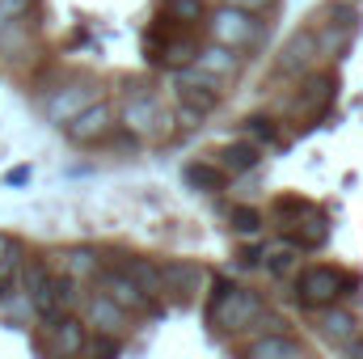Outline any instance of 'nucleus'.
Here are the masks:
<instances>
[{"label": "nucleus", "instance_id": "1", "mask_svg": "<svg viewBox=\"0 0 363 359\" xmlns=\"http://www.w3.org/2000/svg\"><path fill=\"white\" fill-rule=\"evenodd\" d=\"M207 317L216 330H245L262 317V300L250 287H233V283H216V296L207 304Z\"/></svg>", "mask_w": 363, "mask_h": 359}, {"label": "nucleus", "instance_id": "2", "mask_svg": "<svg viewBox=\"0 0 363 359\" xmlns=\"http://www.w3.org/2000/svg\"><path fill=\"white\" fill-rule=\"evenodd\" d=\"M342 287H351V279L334 267H304L296 275V296H300V304H308V309L334 304V300L342 296Z\"/></svg>", "mask_w": 363, "mask_h": 359}, {"label": "nucleus", "instance_id": "3", "mask_svg": "<svg viewBox=\"0 0 363 359\" xmlns=\"http://www.w3.org/2000/svg\"><path fill=\"white\" fill-rule=\"evenodd\" d=\"M258 13H245V9H233V4H220L216 13H211V21H207V34L216 38V43H228V47H250V43H258V21H254Z\"/></svg>", "mask_w": 363, "mask_h": 359}, {"label": "nucleus", "instance_id": "4", "mask_svg": "<svg viewBox=\"0 0 363 359\" xmlns=\"http://www.w3.org/2000/svg\"><path fill=\"white\" fill-rule=\"evenodd\" d=\"M123 127L131 136H157V131H169V114H161L152 93L131 89L127 101H123Z\"/></svg>", "mask_w": 363, "mask_h": 359}, {"label": "nucleus", "instance_id": "5", "mask_svg": "<svg viewBox=\"0 0 363 359\" xmlns=\"http://www.w3.org/2000/svg\"><path fill=\"white\" fill-rule=\"evenodd\" d=\"M174 85H178V97L186 106H194V110H216V101H220V77H211V72H203L199 64H186L178 68V77H174Z\"/></svg>", "mask_w": 363, "mask_h": 359}, {"label": "nucleus", "instance_id": "6", "mask_svg": "<svg viewBox=\"0 0 363 359\" xmlns=\"http://www.w3.org/2000/svg\"><path fill=\"white\" fill-rule=\"evenodd\" d=\"M110 123H114V110H110L106 101H89L85 110H77V114L64 123V131H68L72 144H97V140L110 136Z\"/></svg>", "mask_w": 363, "mask_h": 359}, {"label": "nucleus", "instance_id": "7", "mask_svg": "<svg viewBox=\"0 0 363 359\" xmlns=\"http://www.w3.org/2000/svg\"><path fill=\"white\" fill-rule=\"evenodd\" d=\"M101 292H106L114 304H123L127 313H152V309H157V304H152L157 296H148L127 270H101Z\"/></svg>", "mask_w": 363, "mask_h": 359}, {"label": "nucleus", "instance_id": "8", "mask_svg": "<svg viewBox=\"0 0 363 359\" xmlns=\"http://www.w3.org/2000/svg\"><path fill=\"white\" fill-rule=\"evenodd\" d=\"M47 321V334H43V347L55 351V355H77L85 351V321L68 317V313H55V317H43Z\"/></svg>", "mask_w": 363, "mask_h": 359}, {"label": "nucleus", "instance_id": "9", "mask_svg": "<svg viewBox=\"0 0 363 359\" xmlns=\"http://www.w3.org/2000/svg\"><path fill=\"white\" fill-rule=\"evenodd\" d=\"M89 101H93V85H89V81H72V85H60V89L43 101V114H47L51 123H60V127H64V123H68L77 110H85Z\"/></svg>", "mask_w": 363, "mask_h": 359}, {"label": "nucleus", "instance_id": "10", "mask_svg": "<svg viewBox=\"0 0 363 359\" xmlns=\"http://www.w3.org/2000/svg\"><path fill=\"white\" fill-rule=\"evenodd\" d=\"M321 60V51H317V34H291L287 43H283V55H279V68L287 72V77H304V72H313V64Z\"/></svg>", "mask_w": 363, "mask_h": 359}, {"label": "nucleus", "instance_id": "11", "mask_svg": "<svg viewBox=\"0 0 363 359\" xmlns=\"http://www.w3.org/2000/svg\"><path fill=\"white\" fill-rule=\"evenodd\" d=\"M85 326H93L97 334H123L127 330V309L114 304L106 292H93L85 300Z\"/></svg>", "mask_w": 363, "mask_h": 359}, {"label": "nucleus", "instance_id": "12", "mask_svg": "<svg viewBox=\"0 0 363 359\" xmlns=\"http://www.w3.org/2000/svg\"><path fill=\"white\" fill-rule=\"evenodd\" d=\"M203 279H207V270L199 267V263H165V267H161L165 292H178L182 300H190V296L203 287Z\"/></svg>", "mask_w": 363, "mask_h": 359}, {"label": "nucleus", "instance_id": "13", "mask_svg": "<svg viewBox=\"0 0 363 359\" xmlns=\"http://www.w3.org/2000/svg\"><path fill=\"white\" fill-rule=\"evenodd\" d=\"M194 64L203 68V72H211V77H233L237 68H241V55H237V47H228V43H207V47H199V55H194Z\"/></svg>", "mask_w": 363, "mask_h": 359}, {"label": "nucleus", "instance_id": "14", "mask_svg": "<svg viewBox=\"0 0 363 359\" xmlns=\"http://www.w3.org/2000/svg\"><path fill=\"white\" fill-rule=\"evenodd\" d=\"M330 101H334V72H317V77H308L304 93L296 97V114H321Z\"/></svg>", "mask_w": 363, "mask_h": 359}, {"label": "nucleus", "instance_id": "15", "mask_svg": "<svg viewBox=\"0 0 363 359\" xmlns=\"http://www.w3.org/2000/svg\"><path fill=\"white\" fill-rule=\"evenodd\" d=\"M304 347L296 338H283V334H262L254 343H245V359H300Z\"/></svg>", "mask_w": 363, "mask_h": 359}, {"label": "nucleus", "instance_id": "16", "mask_svg": "<svg viewBox=\"0 0 363 359\" xmlns=\"http://www.w3.org/2000/svg\"><path fill=\"white\" fill-rule=\"evenodd\" d=\"M351 38H355V13H347L338 30H334V21L321 26V30H317V51H321V55H342V51L351 47Z\"/></svg>", "mask_w": 363, "mask_h": 359}, {"label": "nucleus", "instance_id": "17", "mask_svg": "<svg viewBox=\"0 0 363 359\" xmlns=\"http://www.w3.org/2000/svg\"><path fill=\"white\" fill-rule=\"evenodd\" d=\"M296 224H300V220H296ZM325 237H330V224H325V216L313 211V207H308V220H304L300 228H291V245H296V250H317V245H325Z\"/></svg>", "mask_w": 363, "mask_h": 359}, {"label": "nucleus", "instance_id": "18", "mask_svg": "<svg viewBox=\"0 0 363 359\" xmlns=\"http://www.w3.org/2000/svg\"><path fill=\"white\" fill-rule=\"evenodd\" d=\"M317 326H321V334H325L330 343H355V334H359L355 317H351V313H334V309H330V313H321V321H317Z\"/></svg>", "mask_w": 363, "mask_h": 359}, {"label": "nucleus", "instance_id": "19", "mask_svg": "<svg viewBox=\"0 0 363 359\" xmlns=\"http://www.w3.org/2000/svg\"><path fill=\"white\" fill-rule=\"evenodd\" d=\"M123 270H127L148 296H161V292H165V283H161V267H157V263H148V258H127V267Z\"/></svg>", "mask_w": 363, "mask_h": 359}, {"label": "nucleus", "instance_id": "20", "mask_svg": "<svg viewBox=\"0 0 363 359\" xmlns=\"http://www.w3.org/2000/svg\"><path fill=\"white\" fill-rule=\"evenodd\" d=\"M220 165H224V174H245L258 165V148L254 144H228L220 153Z\"/></svg>", "mask_w": 363, "mask_h": 359}, {"label": "nucleus", "instance_id": "21", "mask_svg": "<svg viewBox=\"0 0 363 359\" xmlns=\"http://www.w3.org/2000/svg\"><path fill=\"white\" fill-rule=\"evenodd\" d=\"M64 275H72L77 283H81V279H97V275H101L97 254H93V250H68V254H64Z\"/></svg>", "mask_w": 363, "mask_h": 359}, {"label": "nucleus", "instance_id": "22", "mask_svg": "<svg viewBox=\"0 0 363 359\" xmlns=\"http://www.w3.org/2000/svg\"><path fill=\"white\" fill-rule=\"evenodd\" d=\"M224 178H228V174H224V165H207V161L186 170V182H190V186H199V190H224Z\"/></svg>", "mask_w": 363, "mask_h": 359}, {"label": "nucleus", "instance_id": "23", "mask_svg": "<svg viewBox=\"0 0 363 359\" xmlns=\"http://www.w3.org/2000/svg\"><path fill=\"white\" fill-rule=\"evenodd\" d=\"M194 55H199V43H190V38H182V43H169L165 47V55H161V64L165 68H186V64H194Z\"/></svg>", "mask_w": 363, "mask_h": 359}, {"label": "nucleus", "instance_id": "24", "mask_svg": "<svg viewBox=\"0 0 363 359\" xmlns=\"http://www.w3.org/2000/svg\"><path fill=\"white\" fill-rule=\"evenodd\" d=\"M165 13L174 21H199L203 17V0H165Z\"/></svg>", "mask_w": 363, "mask_h": 359}, {"label": "nucleus", "instance_id": "25", "mask_svg": "<svg viewBox=\"0 0 363 359\" xmlns=\"http://www.w3.org/2000/svg\"><path fill=\"white\" fill-rule=\"evenodd\" d=\"M245 131H250L254 140H262V144H274V140H279V127H274V118H267V114H254V118L245 123Z\"/></svg>", "mask_w": 363, "mask_h": 359}, {"label": "nucleus", "instance_id": "26", "mask_svg": "<svg viewBox=\"0 0 363 359\" xmlns=\"http://www.w3.org/2000/svg\"><path fill=\"white\" fill-rule=\"evenodd\" d=\"M233 228L237 233H258V224H262V211H254V207H233Z\"/></svg>", "mask_w": 363, "mask_h": 359}, {"label": "nucleus", "instance_id": "27", "mask_svg": "<svg viewBox=\"0 0 363 359\" xmlns=\"http://www.w3.org/2000/svg\"><path fill=\"white\" fill-rule=\"evenodd\" d=\"M267 258H271V270H274V275H283V270L296 263V245H291V241H283V245H271V250H267Z\"/></svg>", "mask_w": 363, "mask_h": 359}, {"label": "nucleus", "instance_id": "28", "mask_svg": "<svg viewBox=\"0 0 363 359\" xmlns=\"http://www.w3.org/2000/svg\"><path fill=\"white\" fill-rule=\"evenodd\" d=\"M30 4H34V0H0V30H4L9 21H17V17H26Z\"/></svg>", "mask_w": 363, "mask_h": 359}, {"label": "nucleus", "instance_id": "29", "mask_svg": "<svg viewBox=\"0 0 363 359\" xmlns=\"http://www.w3.org/2000/svg\"><path fill=\"white\" fill-rule=\"evenodd\" d=\"M224 4H233V9H245V13H267L274 0H224Z\"/></svg>", "mask_w": 363, "mask_h": 359}, {"label": "nucleus", "instance_id": "30", "mask_svg": "<svg viewBox=\"0 0 363 359\" xmlns=\"http://www.w3.org/2000/svg\"><path fill=\"white\" fill-rule=\"evenodd\" d=\"M9 245H13V241H9V237H0V254H4V250H9Z\"/></svg>", "mask_w": 363, "mask_h": 359}]
</instances>
